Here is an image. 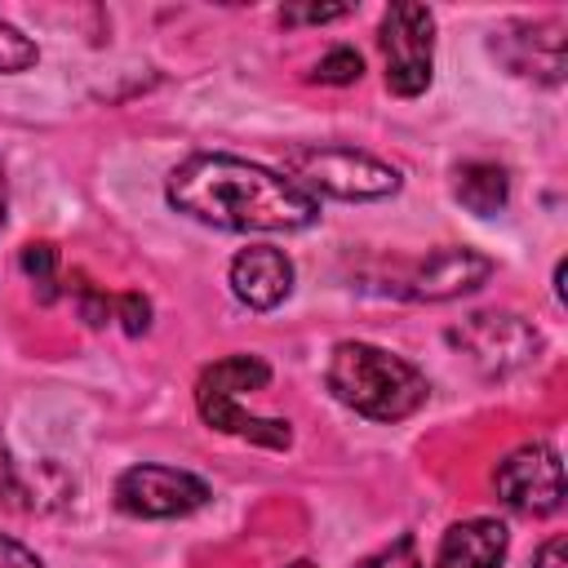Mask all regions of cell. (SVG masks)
Masks as SVG:
<instances>
[{"label":"cell","instance_id":"6da1fadb","mask_svg":"<svg viewBox=\"0 0 568 568\" xmlns=\"http://www.w3.org/2000/svg\"><path fill=\"white\" fill-rule=\"evenodd\" d=\"M169 204L222 231H302L320 217V200L275 169L226 151L186 155L164 186Z\"/></svg>","mask_w":568,"mask_h":568},{"label":"cell","instance_id":"7a4b0ae2","mask_svg":"<svg viewBox=\"0 0 568 568\" xmlns=\"http://www.w3.org/2000/svg\"><path fill=\"white\" fill-rule=\"evenodd\" d=\"M324 382L337 404H346L368 422H404L430 395V382L417 364L373 342H337Z\"/></svg>","mask_w":568,"mask_h":568},{"label":"cell","instance_id":"3957f363","mask_svg":"<svg viewBox=\"0 0 568 568\" xmlns=\"http://www.w3.org/2000/svg\"><path fill=\"white\" fill-rule=\"evenodd\" d=\"M266 382H271V364L266 359H257V355H226V359H217V364H209L200 373L195 408L222 435H235V439H248V444H262V448H288L293 444L288 422L257 417V413L244 408V395L262 390Z\"/></svg>","mask_w":568,"mask_h":568},{"label":"cell","instance_id":"277c9868","mask_svg":"<svg viewBox=\"0 0 568 568\" xmlns=\"http://www.w3.org/2000/svg\"><path fill=\"white\" fill-rule=\"evenodd\" d=\"M284 178L297 182L306 195H333V200H386L399 191V169L355 151V146H328L306 142L284 151Z\"/></svg>","mask_w":568,"mask_h":568},{"label":"cell","instance_id":"5b68a950","mask_svg":"<svg viewBox=\"0 0 568 568\" xmlns=\"http://www.w3.org/2000/svg\"><path fill=\"white\" fill-rule=\"evenodd\" d=\"M377 44L386 58V89L395 98H417L435 75V13L426 4L399 0L382 13Z\"/></svg>","mask_w":568,"mask_h":568},{"label":"cell","instance_id":"8992f818","mask_svg":"<svg viewBox=\"0 0 568 568\" xmlns=\"http://www.w3.org/2000/svg\"><path fill=\"white\" fill-rule=\"evenodd\" d=\"M448 342L484 373V377H510L528 368L541 351L537 328L515 311H475L462 324L448 328Z\"/></svg>","mask_w":568,"mask_h":568},{"label":"cell","instance_id":"52a82bcc","mask_svg":"<svg viewBox=\"0 0 568 568\" xmlns=\"http://www.w3.org/2000/svg\"><path fill=\"white\" fill-rule=\"evenodd\" d=\"M111 497L133 519H182V515L209 506V484L182 466L138 462V466L120 470Z\"/></svg>","mask_w":568,"mask_h":568},{"label":"cell","instance_id":"ba28073f","mask_svg":"<svg viewBox=\"0 0 568 568\" xmlns=\"http://www.w3.org/2000/svg\"><path fill=\"white\" fill-rule=\"evenodd\" d=\"M493 484H497V497H501L510 510L532 515V519L555 515V510L564 506V462H559V448L546 444V439L515 448V453L497 466Z\"/></svg>","mask_w":568,"mask_h":568},{"label":"cell","instance_id":"9c48e42d","mask_svg":"<svg viewBox=\"0 0 568 568\" xmlns=\"http://www.w3.org/2000/svg\"><path fill=\"white\" fill-rule=\"evenodd\" d=\"M493 58L524 80L559 84L564 80V27L559 22H506L488 40Z\"/></svg>","mask_w":568,"mask_h":568},{"label":"cell","instance_id":"30bf717a","mask_svg":"<svg viewBox=\"0 0 568 568\" xmlns=\"http://www.w3.org/2000/svg\"><path fill=\"white\" fill-rule=\"evenodd\" d=\"M488 275H493V257H484L479 248L453 244V248H435L430 257H422L399 284V293L413 302H453V297L484 288Z\"/></svg>","mask_w":568,"mask_h":568},{"label":"cell","instance_id":"8fae6325","mask_svg":"<svg viewBox=\"0 0 568 568\" xmlns=\"http://www.w3.org/2000/svg\"><path fill=\"white\" fill-rule=\"evenodd\" d=\"M231 293L248 311H275L293 293V262L275 244H248L231 257Z\"/></svg>","mask_w":568,"mask_h":568},{"label":"cell","instance_id":"7c38bea8","mask_svg":"<svg viewBox=\"0 0 568 568\" xmlns=\"http://www.w3.org/2000/svg\"><path fill=\"white\" fill-rule=\"evenodd\" d=\"M510 532L501 519H462L439 537L430 568H501Z\"/></svg>","mask_w":568,"mask_h":568},{"label":"cell","instance_id":"4fadbf2b","mask_svg":"<svg viewBox=\"0 0 568 568\" xmlns=\"http://www.w3.org/2000/svg\"><path fill=\"white\" fill-rule=\"evenodd\" d=\"M453 191H457V200H462L475 217H493V213H501L506 200H510V178H506V169L493 164V160H466V164L457 169Z\"/></svg>","mask_w":568,"mask_h":568},{"label":"cell","instance_id":"5bb4252c","mask_svg":"<svg viewBox=\"0 0 568 568\" xmlns=\"http://www.w3.org/2000/svg\"><path fill=\"white\" fill-rule=\"evenodd\" d=\"M22 271H27V280L40 288V297L49 302L53 297V288H58V248L53 244H22Z\"/></svg>","mask_w":568,"mask_h":568},{"label":"cell","instance_id":"9a60e30c","mask_svg":"<svg viewBox=\"0 0 568 568\" xmlns=\"http://www.w3.org/2000/svg\"><path fill=\"white\" fill-rule=\"evenodd\" d=\"M36 62H40L36 40H27L13 22L0 18V75H18V71H27V67H36Z\"/></svg>","mask_w":568,"mask_h":568},{"label":"cell","instance_id":"2e32d148","mask_svg":"<svg viewBox=\"0 0 568 568\" xmlns=\"http://www.w3.org/2000/svg\"><path fill=\"white\" fill-rule=\"evenodd\" d=\"M359 71H364V58H359L351 44H337L333 53H324V58L315 62V80H320V84H355Z\"/></svg>","mask_w":568,"mask_h":568},{"label":"cell","instance_id":"e0dca14e","mask_svg":"<svg viewBox=\"0 0 568 568\" xmlns=\"http://www.w3.org/2000/svg\"><path fill=\"white\" fill-rule=\"evenodd\" d=\"M75 306H80V315L93 324V328H102V324H111L115 320V297H106L102 288H93L84 275H75Z\"/></svg>","mask_w":568,"mask_h":568},{"label":"cell","instance_id":"ac0fdd59","mask_svg":"<svg viewBox=\"0 0 568 568\" xmlns=\"http://www.w3.org/2000/svg\"><path fill=\"white\" fill-rule=\"evenodd\" d=\"M355 568H426V564H422V555H417V541L404 532V537H395L390 546H382V550H373L368 559H359Z\"/></svg>","mask_w":568,"mask_h":568},{"label":"cell","instance_id":"d6986e66","mask_svg":"<svg viewBox=\"0 0 568 568\" xmlns=\"http://www.w3.org/2000/svg\"><path fill=\"white\" fill-rule=\"evenodd\" d=\"M115 320H120V328L124 333H146L151 328V302L142 297V293H120L115 297Z\"/></svg>","mask_w":568,"mask_h":568},{"label":"cell","instance_id":"ffe728a7","mask_svg":"<svg viewBox=\"0 0 568 568\" xmlns=\"http://www.w3.org/2000/svg\"><path fill=\"white\" fill-rule=\"evenodd\" d=\"M346 13H351L346 4H293V9H280V22L284 27H297V22H337Z\"/></svg>","mask_w":568,"mask_h":568},{"label":"cell","instance_id":"44dd1931","mask_svg":"<svg viewBox=\"0 0 568 568\" xmlns=\"http://www.w3.org/2000/svg\"><path fill=\"white\" fill-rule=\"evenodd\" d=\"M0 568H44V564H40V555L31 546H22L18 537L0 532Z\"/></svg>","mask_w":568,"mask_h":568},{"label":"cell","instance_id":"7402d4cb","mask_svg":"<svg viewBox=\"0 0 568 568\" xmlns=\"http://www.w3.org/2000/svg\"><path fill=\"white\" fill-rule=\"evenodd\" d=\"M568 546H564V537L555 532V537H546L541 546H537V555H532V568H568Z\"/></svg>","mask_w":568,"mask_h":568},{"label":"cell","instance_id":"603a6c76","mask_svg":"<svg viewBox=\"0 0 568 568\" xmlns=\"http://www.w3.org/2000/svg\"><path fill=\"white\" fill-rule=\"evenodd\" d=\"M18 488V479H13V462H9V453H4V444H0V493H13Z\"/></svg>","mask_w":568,"mask_h":568},{"label":"cell","instance_id":"cb8c5ba5","mask_svg":"<svg viewBox=\"0 0 568 568\" xmlns=\"http://www.w3.org/2000/svg\"><path fill=\"white\" fill-rule=\"evenodd\" d=\"M4 213H9V178H4V164H0V226H4Z\"/></svg>","mask_w":568,"mask_h":568},{"label":"cell","instance_id":"d4e9b609","mask_svg":"<svg viewBox=\"0 0 568 568\" xmlns=\"http://www.w3.org/2000/svg\"><path fill=\"white\" fill-rule=\"evenodd\" d=\"M284 568H320V564H311V559H293V564H284Z\"/></svg>","mask_w":568,"mask_h":568}]
</instances>
